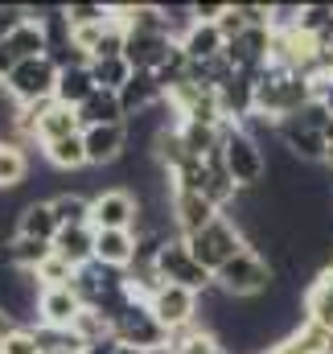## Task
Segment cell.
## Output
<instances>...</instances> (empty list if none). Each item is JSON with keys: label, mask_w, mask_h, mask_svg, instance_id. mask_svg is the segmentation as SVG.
Wrapping results in <instances>:
<instances>
[{"label": "cell", "mask_w": 333, "mask_h": 354, "mask_svg": "<svg viewBox=\"0 0 333 354\" xmlns=\"http://www.w3.org/2000/svg\"><path fill=\"white\" fill-rule=\"evenodd\" d=\"M185 248H189V256L198 260V264L206 268L210 276L218 272L222 264H231L239 252H247V235H243V227L231 218V214H218L210 227H202L198 235H185Z\"/></svg>", "instance_id": "cell-1"}, {"label": "cell", "mask_w": 333, "mask_h": 354, "mask_svg": "<svg viewBox=\"0 0 333 354\" xmlns=\"http://www.w3.org/2000/svg\"><path fill=\"white\" fill-rule=\"evenodd\" d=\"M222 165L239 189H259L267 177V153L247 128L222 124Z\"/></svg>", "instance_id": "cell-2"}, {"label": "cell", "mask_w": 333, "mask_h": 354, "mask_svg": "<svg viewBox=\"0 0 333 354\" xmlns=\"http://www.w3.org/2000/svg\"><path fill=\"white\" fill-rule=\"evenodd\" d=\"M272 284H276V268L267 264L255 248L239 252L231 264H222L214 272V288H218L222 297H231V301H255V297H263Z\"/></svg>", "instance_id": "cell-3"}, {"label": "cell", "mask_w": 333, "mask_h": 354, "mask_svg": "<svg viewBox=\"0 0 333 354\" xmlns=\"http://www.w3.org/2000/svg\"><path fill=\"white\" fill-rule=\"evenodd\" d=\"M153 268H157V276H161L165 284L189 288V292H198V297L214 288V276L198 264L193 256H189V248H185V239H181V235H169L165 243H161V252H157Z\"/></svg>", "instance_id": "cell-4"}, {"label": "cell", "mask_w": 333, "mask_h": 354, "mask_svg": "<svg viewBox=\"0 0 333 354\" xmlns=\"http://www.w3.org/2000/svg\"><path fill=\"white\" fill-rule=\"evenodd\" d=\"M58 87V66L54 58H29V62H17V71L4 79V91L12 95L17 107H37V103H50Z\"/></svg>", "instance_id": "cell-5"}, {"label": "cell", "mask_w": 333, "mask_h": 354, "mask_svg": "<svg viewBox=\"0 0 333 354\" xmlns=\"http://www.w3.org/2000/svg\"><path fill=\"white\" fill-rule=\"evenodd\" d=\"M91 227L95 231H136L140 227V198L132 189H103L91 198Z\"/></svg>", "instance_id": "cell-6"}, {"label": "cell", "mask_w": 333, "mask_h": 354, "mask_svg": "<svg viewBox=\"0 0 333 354\" xmlns=\"http://www.w3.org/2000/svg\"><path fill=\"white\" fill-rule=\"evenodd\" d=\"M111 334L120 338V346H136V351H157V346H165L169 342L165 326H161V322L153 317V309L140 305V301H132V305L115 317Z\"/></svg>", "instance_id": "cell-7"}, {"label": "cell", "mask_w": 333, "mask_h": 354, "mask_svg": "<svg viewBox=\"0 0 333 354\" xmlns=\"http://www.w3.org/2000/svg\"><path fill=\"white\" fill-rule=\"evenodd\" d=\"M149 309H153V317L165 326V334L185 330V326H193V322H198V292L177 288V284H161V288H157V297L149 301Z\"/></svg>", "instance_id": "cell-8"}, {"label": "cell", "mask_w": 333, "mask_h": 354, "mask_svg": "<svg viewBox=\"0 0 333 354\" xmlns=\"http://www.w3.org/2000/svg\"><path fill=\"white\" fill-rule=\"evenodd\" d=\"M276 136H280V149H288V157H292L296 165H325V157H330L325 132L305 128V124H296V120H284V124L276 128Z\"/></svg>", "instance_id": "cell-9"}, {"label": "cell", "mask_w": 333, "mask_h": 354, "mask_svg": "<svg viewBox=\"0 0 333 354\" xmlns=\"http://www.w3.org/2000/svg\"><path fill=\"white\" fill-rule=\"evenodd\" d=\"M173 46H177V41H173L169 33L132 29V33H128V46H124V58H128V66H132V71H149V75H157V71L169 62Z\"/></svg>", "instance_id": "cell-10"}, {"label": "cell", "mask_w": 333, "mask_h": 354, "mask_svg": "<svg viewBox=\"0 0 333 354\" xmlns=\"http://www.w3.org/2000/svg\"><path fill=\"white\" fill-rule=\"evenodd\" d=\"M222 210L206 198V194H193V189H173V227L177 235H198L202 227H210Z\"/></svg>", "instance_id": "cell-11"}, {"label": "cell", "mask_w": 333, "mask_h": 354, "mask_svg": "<svg viewBox=\"0 0 333 354\" xmlns=\"http://www.w3.org/2000/svg\"><path fill=\"white\" fill-rule=\"evenodd\" d=\"M86 305L79 301L75 288H41L37 297V326H50V330H70L79 322Z\"/></svg>", "instance_id": "cell-12"}, {"label": "cell", "mask_w": 333, "mask_h": 354, "mask_svg": "<svg viewBox=\"0 0 333 354\" xmlns=\"http://www.w3.org/2000/svg\"><path fill=\"white\" fill-rule=\"evenodd\" d=\"M86 165H115L128 153V124H103V128H83Z\"/></svg>", "instance_id": "cell-13"}, {"label": "cell", "mask_w": 333, "mask_h": 354, "mask_svg": "<svg viewBox=\"0 0 333 354\" xmlns=\"http://www.w3.org/2000/svg\"><path fill=\"white\" fill-rule=\"evenodd\" d=\"M136 252H140L136 231H95V260L99 264L128 272L136 264Z\"/></svg>", "instance_id": "cell-14"}, {"label": "cell", "mask_w": 333, "mask_h": 354, "mask_svg": "<svg viewBox=\"0 0 333 354\" xmlns=\"http://www.w3.org/2000/svg\"><path fill=\"white\" fill-rule=\"evenodd\" d=\"M120 103H124V115L132 120V115H144V111H153L157 103H165V91H161V83H157V75L132 71V79L124 83V91H120Z\"/></svg>", "instance_id": "cell-15"}, {"label": "cell", "mask_w": 333, "mask_h": 354, "mask_svg": "<svg viewBox=\"0 0 333 354\" xmlns=\"http://www.w3.org/2000/svg\"><path fill=\"white\" fill-rule=\"evenodd\" d=\"M177 46L185 50V58H189L193 66H206V62L222 58V50H227V41H222L218 25H206V21H193V25L185 29V37H181Z\"/></svg>", "instance_id": "cell-16"}, {"label": "cell", "mask_w": 333, "mask_h": 354, "mask_svg": "<svg viewBox=\"0 0 333 354\" xmlns=\"http://www.w3.org/2000/svg\"><path fill=\"white\" fill-rule=\"evenodd\" d=\"M8 54H12V62H29V58H46L50 54V37H46V25L41 21H33V17H25L4 41H0Z\"/></svg>", "instance_id": "cell-17"}, {"label": "cell", "mask_w": 333, "mask_h": 354, "mask_svg": "<svg viewBox=\"0 0 333 354\" xmlns=\"http://www.w3.org/2000/svg\"><path fill=\"white\" fill-rule=\"evenodd\" d=\"M58 231H62V227H58V214H54L50 202L33 198V202H25V206L17 210V235H25V239H41V243H54Z\"/></svg>", "instance_id": "cell-18"}, {"label": "cell", "mask_w": 333, "mask_h": 354, "mask_svg": "<svg viewBox=\"0 0 333 354\" xmlns=\"http://www.w3.org/2000/svg\"><path fill=\"white\" fill-rule=\"evenodd\" d=\"M54 256L75 268H86L95 260V227H62L54 239Z\"/></svg>", "instance_id": "cell-19"}, {"label": "cell", "mask_w": 333, "mask_h": 354, "mask_svg": "<svg viewBox=\"0 0 333 354\" xmlns=\"http://www.w3.org/2000/svg\"><path fill=\"white\" fill-rule=\"evenodd\" d=\"M95 91L99 87H95V79H91V66H62V71H58V87H54V103L79 111Z\"/></svg>", "instance_id": "cell-20"}, {"label": "cell", "mask_w": 333, "mask_h": 354, "mask_svg": "<svg viewBox=\"0 0 333 354\" xmlns=\"http://www.w3.org/2000/svg\"><path fill=\"white\" fill-rule=\"evenodd\" d=\"M54 256V243H41V239H25V235H12L4 248H0V260L17 272H37Z\"/></svg>", "instance_id": "cell-21"}, {"label": "cell", "mask_w": 333, "mask_h": 354, "mask_svg": "<svg viewBox=\"0 0 333 354\" xmlns=\"http://www.w3.org/2000/svg\"><path fill=\"white\" fill-rule=\"evenodd\" d=\"M75 132H83V124H79V111L50 103V107L41 111V120H37V132H33V140L46 149V145H54V140H66V136H75Z\"/></svg>", "instance_id": "cell-22"}, {"label": "cell", "mask_w": 333, "mask_h": 354, "mask_svg": "<svg viewBox=\"0 0 333 354\" xmlns=\"http://www.w3.org/2000/svg\"><path fill=\"white\" fill-rule=\"evenodd\" d=\"M79 124H83V128H103V124H128V115H124V103H120V95H115V91H95V95L86 99L83 107H79Z\"/></svg>", "instance_id": "cell-23"}, {"label": "cell", "mask_w": 333, "mask_h": 354, "mask_svg": "<svg viewBox=\"0 0 333 354\" xmlns=\"http://www.w3.org/2000/svg\"><path fill=\"white\" fill-rule=\"evenodd\" d=\"M325 342H330V334L305 322V326H301L296 334L280 338V342H276V346H272L267 354H325Z\"/></svg>", "instance_id": "cell-24"}, {"label": "cell", "mask_w": 333, "mask_h": 354, "mask_svg": "<svg viewBox=\"0 0 333 354\" xmlns=\"http://www.w3.org/2000/svg\"><path fill=\"white\" fill-rule=\"evenodd\" d=\"M41 153H46V161H50L54 169H83L86 165L83 132H75V136H66V140H54V145H46Z\"/></svg>", "instance_id": "cell-25"}, {"label": "cell", "mask_w": 333, "mask_h": 354, "mask_svg": "<svg viewBox=\"0 0 333 354\" xmlns=\"http://www.w3.org/2000/svg\"><path fill=\"white\" fill-rule=\"evenodd\" d=\"M91 66V79H95V87L99 91H124V83L132 79V66H128V58H99V62H86Z\"/></svg>", "instance_id": "cell-26"}, {"label": "cell", "mask_w": 333, "mask_h": 354, "mask_svg": "<svg viewBox=\"0 0 333 354\" xmlns=\"http://www.w3.org/2000/svg\"><path fill=\"white\" fill-rule=\"evenodd\" d=\"M54 214H58V227H91V198L83 194H58L50 198Z\"/></svg>", "instance_id": "cell-27"}, {"label": "cell", "mask_w": 333, "mask_h": 354, "mask_svg": "<svg viewBox=\"0 0 333 354\" xmlns=\"http://www.w3.org/2000/svg\"><path fill=\"white\" fill-rule=\"evenodd\" d=\"M70 29H86V25H107L111 21V4H66L62 8Z\"/></svg>", "instance_id": "cell-28"}, {"label": "cell", "mask_w": 333, "mask_h": 354, "mask_svg": "<svg viewBox=\"0 0 333 354\" xmlns=\"http://www.w3.org/2000/svg\"><path fill=\"white\" fill-rule=\"evenodd\" d=\"M33 276H37L41 288H70V284H75V268L66 264V260H58V256H50Z\"/></svg>", "instance_id": "cell-29"}, {"label": "cell", "mask_w": 333, "mask_h": 354, "mask_svg": "<svg viewBox=\"0 0 333 354\" xmlns=\"http://www.w3.org/2000/svg\"><path fill=\"white\" fill-rule=\"evenodd\" d=\"M0 354H41L37 338H33V326H17V330L0 342Z\"/></svg>", "instance_id": "cell-30"}, {"label": "cell", "mask_w": 333, "mask_h": 354, "mask_svg": "<svg viewBox=\"0 0 333 354\" xmlns=\"http://www.w3.org/2000/svg\"><path fill=\"white\" fill-rule=\"evenodd\" d=\"M214 25H218L222 41H235V37H243V33L251 29L247 21H243V8H239V4H227V12H222V17H218Z\"/></svg>", "instance_id": "cell-31"}, {"label": "cell", "mask_w": 333, "mask_h": 354, "mask_svg": "<svg viewBox=\"0 0 333 354\" xmlns=\"http://www.w3.org/2000/svg\"><path fill=\"white\" fill-rule=\"evenodd\" d=\"M21 21H25V8H17V4H0V41H4Z\"/></svg>", "instance_id": "cell-32"}, {"label": "cell", "mask_w": 333, "mask_h": 354, "mask_svg": "<svg viewBox=\"0 0 333 354\" xmlns=\"http://www.w3.org/2000/svg\"><path fill=\"white\" fill-rule=\"evenodd\" d=\"M83 354H120V338L111 334V338H103V342H91Z\"/></svg>", "instance_id": "cell-33"}, {"label": "cell", "mask_w": 333, "mask_h": 354, "mask_svg": "<svg viewBox=\"0 0 333 354\" xmlns=\"http://www.w3.org/2000/svg\"><path fill=\"white\" fill-rule=\"evenodd\" d=\"M12 330H17V322H12V317H8V313L0 309V342H4V338H8Z\"/></svg>", "instance_id": "cell-34"}, {"label": "cell", "mask_w": 333, "mask_h": 354, "mask_svg": "<svg viewBox=\"0 0 333 354\" xmlns=\"http://www.w3.org/2000/svg\"><path fill=\"white\" fill-rule=\"evenodd\" d=\"M144 354H177V351H173V346L165 342V346H157V351H144Z\"/></svg>", "instance_id": "cell-35"}, {"label": "cell", "mask_w": 333, "mask_h": 354, "mask_svg": "<svg viewBox=\"0 0 333 354\" xmlns=\"http://www.w3.org/2000/svg\"><path fill=\"white\" fill-rule=\"evenodd\" d=\"M325 145H330V149H333V120H330V124H325Z\"/></svg>", "instance_id": "cell-36"}, {"label": "cell", "mask_w": 333, "mask_h": 354, "mask_svg": "<svg viewBox=\"0 0 333 354\" xmlns=\"http://www.w3.org/2000/svg\"><path fill=\"white\" fill-rule=\"evenodd\" d=\"M120 354H144V351H136V346H120Z\"/></svg>", "instance_id": "cell-37"}, {"label": "cell", "mask_w": 333, "mask_h": 354, "mask_svg": "<svg viewBox=\"0 0 333 354\" xmlns=\"http://www.w3.org/2000/svg\"><path fill=\"white\" fill-rule=\"evenodd\" d=\"M325 165H333V149H330V157H325Z\"/></svg>", "instance_id": "cell-38"}, {"label": "cell", "mask_w": 333, "mask_h": 354, "mask_svg": "<svg viewBox=\"0 0 333 354\" xmlns=\"http://www.w3.org/2000/svg\"><path fill=\"white\" fill-rule=\"evenodd\" d=\"M214 354H231V351H227V346H222V351H214Z\"/></svg>", "instance_id": "cell-39"}]
</instances>
